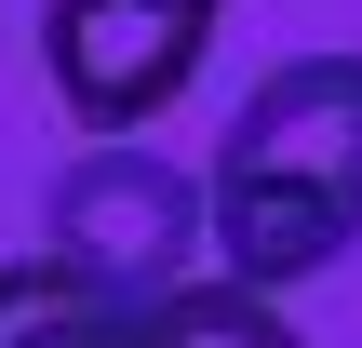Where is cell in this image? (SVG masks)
Instances as JSON below:
<instances>
[{
	"instance_id": "6da1fadb",
	"label": "cell",
	"mask_w": 362,
	"mask_h": 348,
	"mask_svg": "<svg viewBox=\"0 0 362 348\" xmlns=\"http://www.w3.org/2000/svg\"><path fill=\"white\" fill-rule=\"evenodd\" d=\"M215 282H322L362 241V54L269 67L215 134Z\"/></svg>"
},
{
	"instance_id": "7a4b0ae2",
	"label": "cell",
	"mask_w": 362,
	"mask_h": 348,
	"mask_svg": "<svg viewBox=\"0 0 362 348\" xmlns=\"http://www.w3.org/2000/svg\"><path fill=\"white\" fill-rule=\"evenodd\" d=\"M40 255L121 308H175L215 255V188L175 174L161 148H81L40 188Z\"/></svg>"
},
{
	"instance_id": "3957f363",
	"label": "cell",
	"mask_w": 362,
	"mask_h": 348,
	"mask_svg": "<svg viewBox=\"0 0 362 348\" xmlns=\"http://www.w3.org/2000/svg\"><path fill=\"white\" fill-rule=\"evenodd\" d=\"M215 54V0H40V67L54 107L94 121V148H134V121H161Z\"/></svg>"
},
{
	"instance_id": "277c9868",
	"label": "cell",
	"mask_w": 362,
	"mask_h": 348,
	"mask_svg": "<svg viewBox=\"0 0 362 348\" xmlns=\"http://www.w3.org/2000/svg\"><path fill=\"white\" fill-rule=\"evenodd\" d=\"M121 335H134V308L94 295V282H67L54 255L0 268V348H121Z\"/></svg>"
},
{
	"instance_id": "5b68a950",
	"label": "cell",
	"mask_w": 362,
	"mask_h": 348,
	"mask_svg": "<svg viewBox=\"0 0 362 348\" xmlns=\"http://www.w3.org/2000/svg\"><path fill=\"white\" fill-rule=\"evenodd\" d=\"M121 348H296V322H282L255 282H188L175 308H134Z\"/></svg>"
}]
</instances>
